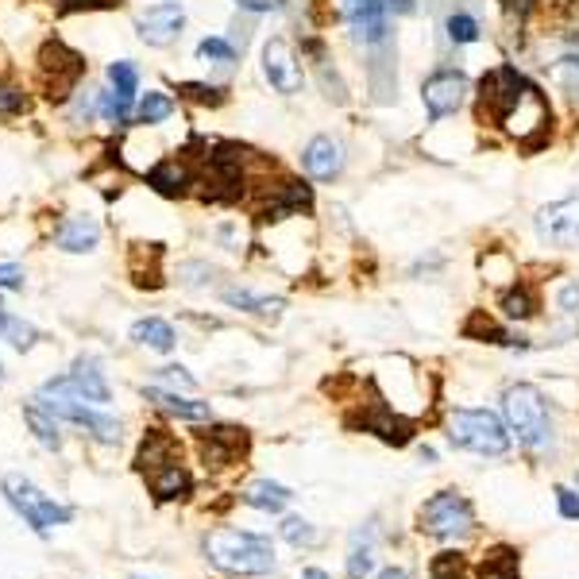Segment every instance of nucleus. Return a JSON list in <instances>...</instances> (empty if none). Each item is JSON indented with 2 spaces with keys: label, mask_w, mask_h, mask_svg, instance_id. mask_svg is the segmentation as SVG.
<instances>
[{
  "label": "nucleus",
  "mask_w": 579,
  "mask_h": 579,
  "mask_svg": "<svg viewBox=\"0 0 579 579\" xmlns=\"http://www.w3.org/2000/svg\"><path fill=\"white\" fill-rule=\"evenodd\" d=\"M479 124H494L510 132L525 151H537L548 143L553 128V109L537 81H529L514 63H499L479 78V101H476Z\"/></svg>",
  "instance_id": "obj_1"
},
{
  "label": "nucleus",
  "mask_w": 579,
  "mask_h": 579,
  "mask_svg": "<svg viewBox=\"0 0 579 579\" xmlns=\"http://www.w3.org/2000/svg\"><path fill=\"white\" fill-rule=\"evenodd\" d=\"M502 414H506L510 437H517V445L529 456H545L556 440V425L548 414V402L540 394V386L533 383H514L502 394Z\"/></svg>",
  "instance_id": "obj_2"
},
{
  "label": "nucleus",
  "mask_w": 579,
  "mask_h": 579,
  "mask_svg": "<svg viewBox=\"0 0 579 579\" xmlns=\"http://www.w3.org/2000/svg\"><path fill=\"white\" fill-rule=\"evenodd\" d=\"M201 548L209 564H217L228 576H266V571H274V545L259 533L220 525V529L205 533Z\"/></svg>",
  "instance_id": "obj_3"
},
{
  "label": "nucleus",
  "mask_w": 579,
  "mask_h": 579,
  "mask_svg": "<svg viewBox=\"0 0 579 579\" xmlns=\"http://www.w3.org/2000/svg\"><path fill=\"white\" fill-rule=\"evenodd\" d=\"M448 445L463 448L476 456H506L510 452V429L491 414V409H448L445 417Z\"/></svg>",
  "instance_id": "obj_4"
},
{
  "label": "nucleus",
  "mask_w": 579,
  "mask_h": 579,
  "mask_svg": "<svg viewBox=\"0 0 579 579\" xmlns=\"http://www.w3.org/2000/svg\"><path fill=\"white\" fill-rule=\"evenodd\" d=\"M40 402L55 417H63V422L81 425V429H86L94 440H101V445H120V437H124V425H120L117 417L101 414V409H89L86 398L74 394L70 379H51V383H43Z\"/></svg>",
  "instance_id": "obj_5"
},
{
  "label": "nucleus",
  "mask_w": 579,
  "mask_h": 579,
  "mask_svg": "<svg viewBox=\"0 0 579 579\" xmlns=\"http://www.w3.org/2000/svg\"><path fill=\"white\" fill-rule=\"evenodd\" d=\"M0 491H4L9 506L17 510V514L24 517V522L32 525L40 537H47L51 525H66L74 517L70 506H63V502H55L51 494H43L40 487H35L32 479H24V476H4L0 479Z\"/></svg>",
  "instance_id": "obj_6"
},
{
  "label": "nucleus",
  "mask_w": 579,
  "mask_h": 579,
  "mask_svg": "<svg viewBox=\"0 0 579 579\" xmlns=\"http://www.w3.org/2000/svg\"><path fill=\"white\" fill-rule=\"evenodd\" d=\"M417 529L437 540L468 537V533L476 529V506H471L460 491H437L417 510Z\"/></svg>",
  "instance_id": "obj_7"
},
{
  "label": "nucleus",
  "mask_w": 579,
  "mask_h": 579,
  "mask_svg": "<svg viewBox=\"0 0 579 579\" xmlns=\"http://www.w3.org/2000/svg\"><path fill=\"white\" fill-rule=\"evenodd\" d=\"M40 81L47 101L63 105L70 94H78V81L86 78V58L78 55L74 47H66L63 40H47L40 47Z\"/></svg>",
  "instance_id": "obj_8"
},
{
  "label": "nucleus",
  "mask_w": 579,
  "mask_h": 579,
  "mask_svg": "<svg viewBox=\"0 0 579 579\" xmlns=\"http://www.w3.org/2000/svg\"><path fill=\"white\" fill-rule=\"evenodd\" d=\"M345 425L356 433H371V437H379L383 445H394V448H406L409 440H414V422L402 417L394 406H386L379 394L371 402H363L356 414H348Z\"/></svg>",
  "instance_id": "obj_9"
},
{
  "label": "nucleus",
  "mask_w": 579,
  "mask_h": 579,
  "mask_svg": "<svg viewBox=\"0 0 579 579\" xmlns=\"http://www.w3.org/2000/svg\"><path fill=\"white\" fill-rule=\"evenodd\" d=\"M337 9L360 47H386V40H391V9H386V0H337Z\"/></svg>",
  "instance_id": "obj_10"
},
{
  "label": "nucleus",
  "mask_w": 579,
  "mask_h": 579,
  "mask_svg": "<svg viewBox=\"0 0 579 579\" xmlns=\"http://www.w3.org/2000/svg\"><path fill=\"white\" fill-rule=\"evenodd\" d=\"M533 228H537V240L545 248L579 251V194L540 205L537 217H533Z\"/></svg>",
  "instance_id": "obj_11"
},
{
  "label": "nucleus",
  "mask_w": 579,
  "mask_h": 579,
  "mask_svg": "<svg viewBox=\"0 0 579 579\" xmlns=\"http://www.w3.org/2000/svg\"><path fill=\"white\" fill-rule=\"evenodd\" d=\"M463 101H468V74H463L460 66H437V70L422 81V105L433 124L445 117H456V112L463 109Z\"/></svg>",
  "instance_id": "obj_12"
},
{
  "label": "nucleus",
  "mask_w": 579,
  "mask_h": 579,
  "mask_svg": "<svg viewBox=\"0 0 579 579\" xmlns=\"http://www.w3.org/2000/svg\"><path fill=\"white\" fill-rule=\"evenodd\" d=\"M263 78L282 97H298L302 86H306V70L298 63V51H294V43L286 35H271L263 43Z\"/></svg>",
  "instance_id": "obj_13"
},
{
  "label": "nucleus",
  "mask_w": 579,
  "mask_h": 579,
  "mask_svg": "<svg viewBox=\"0 0 579 579\" xmlns=\"http://www.w3.org/2000/svg\"><path fill=\"white\" fill-rule=\"evenodd\" d=\"M186 28V9H182V0H159L151 4L148 12H140L135 20V32L148 47H171L174 40L182 35Z\"/></svg>",
  "instance_id": "obj_14"
},
{
  "label": "nucleus",
  "mask_w": 579,
  "mask_h": 579,
  "mask_svg": "<svg viewBox=\"0 0 579 579\" xmlns=\"http://www.w3.org/2000/svg\"><path fill=\"white\" fill-rule=\"evenodd\" d=\"M197 448H201L209 468H232L248 456V429L236 425H212V429L197 433Z\"/></svg>",
  "instance_id": "obj_15"
},
{
  "label": "nucleus",
  "mask_w": 579,
  "mask_h": 579,
  "mask_svg": "<svg viewBox=\"0 0 579 579\" xmlns=\"http://www.w3.org/2000/svg\"><path fill=\"white\" fill-rule=\"evenodd\" d=\"M345 143L332 140V135H314L302 151V166H306L309 178L317 182H337L345 174Z\"/></svg>",
  "instance_id": "obj_16"
},
{
  "label": "nucleus",
  "mask_w": 579,
  "mask_h": 579,
  "mask_svg": "<svg viewBox=\"0 0 579 579\" xmlns=\"http://www.w3.org/2000/svg\"><path fill=\"white\" fill-rule=\"evenodd\" d=\"M197 182L194 166H189V159H163V163H155L148 171V186L155 189V194L163 197H186L189 186Z\"/></svg>",
  "instance_id": "obj_17"
},
{
  "label": "nucleus",
  "mask_w": 579,
  "mask_h": 579,
  "mask_svg": "<svg viewBox=\"0 0 579 579\" xmlns=\"http://www.w3.org/2000/svg\"><path fill=\"white\" fill-rule=\"evenodd\" d=\"M66 379H70V386H74V394H78V398L97 402V406H105V402L112 398L109 379H105V371H101V360H94V356H78Z\"/></svg>",
  "instance_id": "obj_18"
},
{
  "label": "nucleus",
  "mask_w": 579,
  "mask_h": 579,
  "mask_svg": "<svg viewBox=\"0 0 579 579\" xmlns=\"http://www.w3.org/2000/svg\"><path fill=\"white\" fill-rule=\"evenodd\" d=\"M148 487H151V494H155V502H174V499H186V494L194 491V476H189L182 460H171V463H163V468L151 471Z\"/></svg>",
  "instance_id": "obj_19"
},
{
  "label": "nucleus",
  "mask_w": 579,
  "mask_h": 579,
  "mask_svg": "<svg viewBox=\"0 0 579 579\" xmlns=\"http://www.w3.org/2000/svg\"><path fill=\"white\" fill-rule=\"evenodd\" d=\"M55 243L63 251H70V255H81V251H94L97 243H101V225H97L89 212H74V217H66V225L58 228Z\"/></svg>",
  "instance_id": "obj_20"
},
{
  "label": "nucleus",
  "mask_w": 579,
  "mask_h": 579,
  "mask_svg": "<svg viewBox=\"0 0 579 579\" xmlns=\"http://www.w3.org/2000/svg\"><path fill=\"white\" fill-rule=\"evenodd\" d=\"M171 460H182L178 440H174L171 433H163V429H148V433H143L140 452H135V468H140L143 476H151V471L163 468V463H171Z\"/></svg>",
  "instance_id": "obj_21"
},
{
  "label": "nucleus",
  "mask_w": 579,
  "mask_h": 579,
  "mask_svg": "<svg viewBox=\"0 0 579 579\" xmlns=\"http://www.w3.org/2000/svg\"><path fill=\"white\" fill-rule=\"evenodd\" d=\"M499 309H502V317H506V321H533V317H537V309H540L537 286H533V282H525V278L510 282V286L499 294Z\"/></svg>",
  "instance_id": "obj_22"
},
{
  "label": "nucleus",
  "mask_w": 579,
  "mask_h": 579,
  "mask_svg": "<svg viewBox=\"0 0 579 579\" xmlns=\"http://www.w3.org/2000/svg\"><path fill=\"white\" fill-rule=\"evenodd\" d=\"M220 302L228 309H240V314H251V317H278L286 302L282 298H266V294H255L248 286H225L220 290Z\"/></svg>",
  "instance_id": "obj_23"
},
{
  "label": "nucleus",
  "mask_w": 579,
  "mask_h": 579,
  "mask_svg": "<svg viewBox=\"0 0 579 579\" xmlns=\"http://www.w3.org/2000/svg\"><path fill=\"white\" fill-rule=\"evenodd\" d=\"M463 340H483V345H502V348H529V340L525 337H514V332H506L499 321H491L487 317V309H476V314L463 321Z\"/></svg>",
  "instance_id": "obj_24"
},
{
  "label": "nucleus",
  "mask_w": 579,
  "mask_h": 579,
  "mask_svg": "<svg viewBox=\"0 0 579 579\" xmlns=\"http://www.w3.org/2000/svg\"><path fill=\"white\" fill-rule=\"evenodd\" d=\"M143 398L155 402L159 409H166V414L182 417V422H205V417H212L209 402H189V398H178L174 391H163V386H148L143 391Z\"/></svg>",
  "instance_id": "obj_25"
},
{
  "label": "nucleus",
  "mask_w": 579,
  "mask_h": 579,
  "mask_svg": "<svg viewBox=\"0 0 579 579\" xmlns=\"http://www.w3.org/2000/svg\"><path fill=\"white\" fill-rule=\"evenodd\" d=\"M476 579H522V553L510 545H494L476 568Z\"/></svg>",
  "instance_id": "obj_26"
},
{
  "label": "nucleus",
  "mask_w": 579,
  "mask_h": 579,
  "mask_svg": "<svg viewBox=\"0 0 579 579\" xmlns=\"http://www.w3.org/2000/svg\"><path fill=\"white\" fill-rule=\"evenodd\" d=\"M290 499H294V494H290L282 483H271V479H255V483L243 491V502H248L251 510H263V514H278V510H286Z\"/></svg>",
  "instance_id": "obj_27"
},
{
  "label": "nucleus",
  "mask_w": 579,
  "mask_h": 579,
  "mask_svg": "<svg viewBox=\"0 0 579 579\" xmlns=\"http://www.w3.org/2000/svg\"><path fill=\"white\" fill-rule=\"evenodd\" d=\"M132 340L143 348H151V352H174V345H178V337H174V329L163 321V317H143V321H135Z\"/></svg>",
  "instance_id": "obj_28"
},
{
  "label": "nucleus",
  "mask_w": 579,
  "mask_h": 579,
  "mask_svg": "<svg viewBox=\"0 0 579 579\" xmlns=\"http://www.w3.org/2000/svg\"><path fill=\"white\" fill-rule=\"evenodd\" d=\"M24 417H28V425H32V433H35V440H40L43 448H63V437H58V417L51 414L43 402H28L24 406Z\"/></svg>",
  "instance_id": "obj_29"
},
{
  "label": "nucleus",
  "mask_w": 579,
  "mask_h": 579,
  "mask_svg": "<svg viewBox=\"0 0 579 579\" xmlns=\"http://www.w3.org/2000/svg\"><path fill=\"white\" fill-rule=\"evenodd\" d=\"M0 340H9L12 348L28 352V348H35V340H40V329H35V325H28L24 317L9 314V309H0Z\"/></svg>",
  "instance_id": "obj_30"
},
{
  "label": "nucleus",
  "mask_w": 579,
  "mask_h": 579,
  "mask_svg": "<svg viewBox=\"0 0 579 579\" xmlns=\"http://www.w3.org/2000/svg\"><path fill=\"white\" fill-rule=\"evenodd\" d=\"M445 35L452 47H471V43H479V35H483V28H479V20L471 17V12L456 9L452 17L445 20Z\"/></svg>",
  "instance_id": "obj_31"
},
{
  "label": "nucleus",
  "mask_w": 579,
  "mask_h": 579,
  "mask_svg": "<svg viewBox=\"0 0 579 579\" xmlns=\"http://www.w3.org/2000/svg\"><path fill=\"white\" fill-rule=\"evenodd\" d=\"M178 97L189 105H201V109H220L228 101L225 86H205V81H178Z\"/></svg>",
  "instance_id": "obj_32"
},
{
  "label": "nucleus",
  "mask_w": 579,
  "mask_h": 579,
  "mask_svg": "<svg viewBox=\"0 0 579 579\" xmlns=\"http://www.w3.org/2000/svg\"><path fill=\"white\" fill-rule=\"evenodd\" d=\"M109 86L124 105H135V94H140V70H135L132 63H112L109 66Z\"/></svg>",
  "instance_id": "obj_33"
},
{
  "label": "nucleus",
  "mask_w": 579,
  "mask_h": 579,
  "mask_svg": "<svg viewBox=\"0 0 579 579\" xmlns=\"http://www.w3.org/2000/svg\"><path fill=\"white\" fill-rule=\"evenodd\" d=\"M468 576V556L460 548H445L429 560V579H463Z\"/></svg>",
  "instance_id": "obj_34"
},
{
  "label": "nucleus",
  "mask_w": 579,
  "mask_h": 579,
  "mask_svg": "<svg viewBox=\"0 0 579 579\" xmlns=\"http://www.w3.org/2000/svg\"><path fill=\"white\" fill-rule=\"evenodd\" d=\"M171 112H174L171 97H166V94H148L140 101V109H135V124L155 128V124H163V120H171Z\"/></svg>",
  "instance_id": "obj_35"
},
{
  "label": "nucleus",
  "mask_w": 579,
  "mask_h": 579,
  "mask_svg": "<svg viewBox=\"0 0 579 579\" xmlns=\"http://www.w3.org/2000/svg\"><path fill=\"white\" fill-rule=\"evenodd\" d=\"M197 58L212 66H232V63H240V51H236V43L220 40V35H209V40L197 43Z\"/></svg>",
  "instance_id": "obj_36"
},
{
  "label": "nucleus",
  "mask_w": 579,
  "mask_h": 579,
  "mask_svg": "<svg viewBox=\"0 0 579 579\" xmlns=\"http://www.w3.org/2000/svg\"><path fill=\"white\" fill-rule=\"evenodd\" d=\"M28 94L17 86H0V120H9V117H24L28 112Z\"/></svg>",
  "instance_id": "obj_37"
},
{
  "label": "nucleus",
  "mask_w": 579,
  "mask_h": 579,
  "mask_svg": "<svg viewBox=\"0 0 579 579\" xmlns=\"http://www.w3.org/2000/svg\"><path fill=\"white\" fill-rule=\"evenodd\" d=\"M282 537H286L290 545H314L317 529L306 522V517H286V522H282Z\"/></svg>",
  "instance_id": "obj_38"
},
{
  "label": "nucleus",
  "mask_w": 579,
  "mask_h": 579,
  "mask_svg": "<svg viewBox=\"0 0 579 579\" xmlns=\"http://www.w3.org/2000/svg\"><path fill=\"white\" fill-rule=\"evenodd\" d=\"M371 568H375V548L371 545H356L352 556H348V579H368Z\"/></svg>",
  "instance_id": "obj_39"
},
{
  "label": "nucleus",
  "mask_w": 579,
  "mask_h": 579,
  "mask_svg": "<svg viewBox=\"0 0 579 579\" xmlns=\"http://www.w3.org/2000/svg\"><path fill=\"white\" fill-rule=\"evenodd\" d=\"M556 309L560 314H579V278H568L556 290Z\"/></svg>",
  "instance_id": "obj_40"
},
{
  "label": "nucleus",
  "mask_w": 579,
  "mask_h": 579,
  "mask_svg": "<svg viewBox=\"0 0 579 579\" xmlns=\"http://www.w3.org/2000/svg\"><path fill=\"white\" fill-rule=\"evenodd\" d=\"M124 0H63V12L70 17V12H112L120 9Z\"/></svg>",
  "instance_id": "obj_41"
},
{
  "label": "nucleus",
  "mask_w": 579,
  "mask_h": 579,
  "mask_svg": "<svg viewBox=\"0 0 579 579\" xmlns=\"http://www.w3.org/2000/svg\"><path fill=\"white\" fill-rule=\"evenodd\" d=\"M556 506L568 522H579V494L568 491V487H556Z\"/></svg>",
  "instance_id": "obj_42"
},
{
  "label": "nucleus",
  "mask_w": 579,
  "mask_h": 579,
  "mask_svg": "<svg viewBox=\"0 0 579 579\" xmlns=\"http://www.w3.org/2000/svg\"><path fill=\"white\" fill-rule=\"evenodd\" d=\"M24 286V271L17 263H0V290H20Z\"/></svg>",
  "instance_id": "obj_43"
},
{
  "label": "nucleus",
  "mask_w": 579,
  "mask_h": 579,
  "mask_svg": "<svg viewBox=\"0 0 579 579\" xmlns=\"http://www.w3.org/2000/svg\"><path fill=\"white\" fill-rule=\"evenodd\" d=\"M159 379H166V383H174V386H182V391H194V375H186V368H163L159 371Z\"/></svg>",
  "instance_id": "obj_44"
},
{
  "label": "nucleus",
  "mask_w": 579,
  "mask_h": 579,
  "mask_svg": "<svg viewBox=\"0 0 579 579\" xmlns=\"http://www.w3.org/2000/svg\"><path fill=\"white\" fill-rule=\"evenodd\" d=\"M243 12H271V9H278L282 0H236Z\"/></svg>",
  "instance_id": "obj_45"
},
{
  "label": "nucleus",
  "mask_w": 579,
  "mask_h": 579,
  "mask_svg": "<svg viewBox=\"0 0 579 579\" xmlns=\"http://www.w3.org/2000/svg\"><path fill=\"white\" fill-rule=\"evenodd\" d=\"M386 9H391L394 17H409V12H417V0H386Z\"/></svg>",
  "instance_id": "obj_46"
},
{
  "label": "nucleus",
  "mask_w": 579,
  "mask_h": 579,
  "mask_svg": "<svg viewBox=\"0 0 579 579\" xmlns=\"http://www.w3.org/2000/svg\"><path fill=\"white\" fill-rule=\"evenodd\" d=\"M375 579H414V576H409L406 568H383V571H379Z\"/></svg>",
  "instance_id": "obj_47"
},
{
  "label": "nucleus",
  "mask_w": 579,
  "mask_h": 579,
  "mask_svg": "<svg viewBox=\"0 0 579 579\" xmlns=\"http://www.w3.org/2000/svg\"><path fill=\"white\" fill-rule=\"evenodd\" d=\"M302 579H332L329 571H321V568H306L302 571Z\"/></svg>",
  "instance_id": "obj_48"
},
{
  "label": "nucleus",
  "mask_w": 579,
  "mask_h": 579,
  "mask_svg": "<svg viewBox=\"0 0 579 579\" xmlns=\"http://www.w3.org/2000/svg\"><path fill=\"white\" fill-rule=\"evenodd\" d=\"M0 383H4V363H0Z\"/></svg>",
  "instance_id": "obj_49"
},
{
  "label": "nucleus",
  "mask_w": 579,
  "mask_h": 579,
  "mask_svg": "<svg viewBox=\"0 0 579 579\" xmlns=\"http://www.w3.org/2000/svg\"><path fill=\"white\" fill-rule=\"evenodd\" d=\"M576 487H579V476H576Z\"/></svg>",
  "instance_id": "obj_50"
},
{
  "label": "nucleus",
  "mask_w": 579,
  "mask_h": 579,
  "mask_svg": "<svg viewBox=\"0 0 579 579\" xmlns=\"http://www.w3.org/2000/svg\"><path fill=\"white\" fill-rule=\"evenodd\" d=\"M135 579H140V576H135Z\"/></svg>",
  "instance_id": "obj_51"
}]
</instances>
